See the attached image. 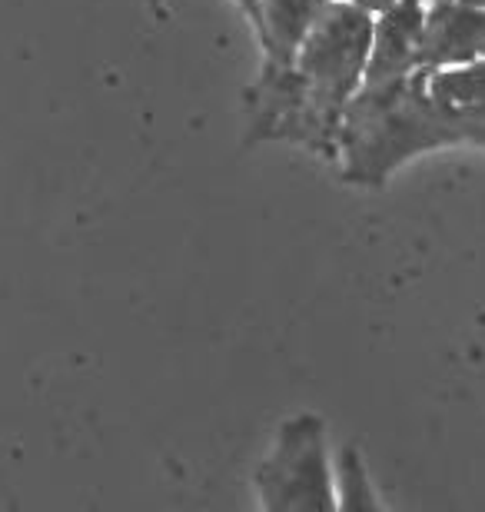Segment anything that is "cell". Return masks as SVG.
<instances>
[{
	"instance_id": "cell-1",
	"label": "cell",
	"mask_w": 485,
	"mask_h": 512,
	"mask_svg": "<svg viewBox=\"0 0 485 512\" xmlns=\"http://www.w3.org/2000/svg\"><path fill=\"white\" fill-rule=\"evenodd\" d=\"M462 133L426 94V70L386 84H363L343 110L333 163L349 187H383L402 163L459 147Z\"/></svg>"
},
{
	"instance_id": "cell-2",
	"label": "cell",
	"mask_w": 485,
	"mask_h": 512,
	"mask_svg": "<svg viewBox=\"0 0 485 512\" xmlns=\"http://www.w3.org/2000/svg\"><path fill=\"white\" fill-rule=\"evenodd\" d=\"M369 44H373V14L346 0H329L290 64L309 120L316 127L323 160H333L343 110L363 87Z\"/></svg>"
},
{
	"instance_id": "cell-3",
	"label": "cell",
	"mask_w": 485,
	"mask_h": 512,
	"mask_svg": "<svg viewBox=\"0 0 485 512\" xmlns=\"http://www.w3.org/2000/svg\"><path fill=\"white\" fill-rule=\"evenodd\" d=\"M263 509L270 512H329L336 509L333 463L323 419L296 413L280 426L273 449L253 476Z\"/></svg>"
},
{
	"instance_id": "cell-4",
	"label": "cell",
	"mask_w": 485,
	"mask_h": 512,
	"mask_svg": "<svg viewBox=\"0 0 485 512\" xmlns=\"http://www.w3.org/2000/svg\"><path fill=\"white\" fill-rule=\"evenodd\" d=\"M422 27H426V0H392L373 17V44H369L363 84L409 77L422 64Z\"/></svg>"
},
{
	"instance_id": "cell-5",
	"label": "cell",
	"mask_w": 485,
	"mask_h": 512,
	"mask_svg": "<svg viewBox=\"0 0 485 512\" xmlns=\"http://www.w3.org/2000/svg\"><path fill=\"white\" fill-rule=\"evenodd\" d=\"M485 60V7L466 0H426L422 60L426 70Z\"/></svg>"
},
{
	"instance_id": "cell-6",
	"label": "cell",
	"mask_w": 485,
	"mask_h": 512,
	"mask_svg": "<svg viewBox=\"0 0 485 512\" xmlns=\"http://www.w3.org/2000/svg\"><path fill=\"white\" fill-rule=\"evenodd\" d=\"M426 94L459 127L462 140L485 150V60L426 70Z\"/></svg>"
},
{
	"instance_id": "cell-7",
	"label": "cell",
	"mask_w": 485,
	"mask_h": 512,
	"mask_svg": "<svg viewBox=\"0 0 485 512\" xmlns=\"http://www.w3.org/2000/svg\"><path fill=\"white\" fill-rule=\"evenodd\" d=\"M326 4L329 0H260L253 34L260 40L263 64H290Z\"/></svg>"
},
{
	"instance_id": "cell-8",
	"label": "cell",
	"mask_w": 485,
	"mask_h": 512,
	"mask_svg": "<svg viewBox=\"0 0 485 512\" xmlns=\"http://www.w3.org/2000/svg\"><path fill=\"white\" fill-rule=\"evenodd\" d=\"M333 483L339 489V499H336L339 509H353V506L356 509L359 506L376 509V506H383V499L373 493V479H369V473H366L363 453H359L353 443H346L343 449H339L336 466H333Z\"/></svg>"
},
{
	"instance_id": "cell-9",
	"label": "cell",
	"mask_w": 485,
	"mask_h": 512,
	"mask_svg": "<svg viewBox=\"0 0 485 512\" xmlns=\"http://www.w3.org/2000/svg\"><path fill=\"white\" fill-rule=\"evenodd\" d=\"M346 4H353V7H363L366 10V14H379V10H386L389 4H392V0H346Z\"/></svg>"
},
{
	"instance_id": "cell-10",
	"label": "cell",
	"mask_w": 485,
	"mask_h": 512,
	"mask_svg": "<svg viewBox=\"0 0 485 512\" xmlns=\"http://www.w3.org/2000/svg\"><path fill=\"white\" fill-rule=\"evenodd\" d=\"M466 4H482L485 7V0H466Z\"/></svg>"
}]
</instances>
